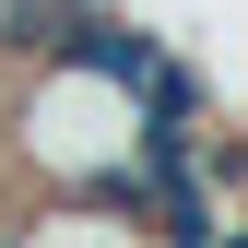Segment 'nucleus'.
<instances>
[{"mask_svg": "<svg viewBox=\"0 0 248 248\" xmlns=\"http://www.w3.org/2000/svg\"><path fill=\"white\" fill-rule=\"evenodd\" d=\"M154 130H142V95L107 71H83V59H36L24 71V107H12V154L47 177V189H118V166H130Z\"/></svg>", "mask_w": 248, "mask_h": 248, "instance_id": "1", "label": "nucleus"}, {"mask_svg": "<svg viewBox=\"0 0 248 248\" xmlns=\"http://www.w3.org/2000/svg\"><path fill=\"white\" fill-rule=\"evenodd\" d=\"M0 248H36V236H24V225H0Z\"/></svg>", "mask_w": 248, "mask_h": 248, "instance_id": "2", "label": "nucleus"}]
</instances>
